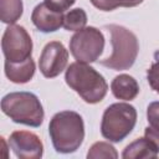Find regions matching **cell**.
<instances>
[{
	"mask_svg": "<svg viewBox=\"0 0 159 159\" xmlns=\"http://www.w3.org/2000/svg\"><path fill=\"white\" fill-rule=\"evenodd\" d=\"M1 48L5 62H24L31 57L32 40L25 27L20 25H9L2 35Z\"/></svg>",
	"mask_w": 159,
	"mask_h": 159,
	"instance_id": "52a82bcc",
	"label": "cell"
},
{
	"mask_svg": "<svg viewBox=\"0 0 159 159\" xmlns=\"http://www.w3.org/2000/svg\"><path fill=\"white\" fill-rule=\"evenodd\" d=\"M93 6L102 11H112L119 6H124V0H89Z\"/></svg>",
	"mask_w": 159,
	"mask_h": 159,
	"instance_id": "ac0fdd59",
	"label": "cell"
},
{
	"mask_svg": "<svg viewBox=\"0 0 159 159\" xmlns=\"http://www.w3.org/2000/svg\"><path fill=\"white\" fill-rule=\"evenodd\" d=\"M65 81L86 103L96 104L101 102L108 91L104 77L88 63L73 62L65 73Z\"/></svg>",
	"mask_w": 159,
	"mask_h": 159,
	"instance_id": "7a4b0ae2",
	"label": "cell"
},
{
	"mask_svg": "<svg viewBox=\"0 0 159 159\" xmlns=\"http://www.w3.org/2000/svg\"><path fill=\"white\" fill-rule=\"evenodd\" d=\"M147 80L152 89L159 93V61L154 62L147 71Z\"/></svg>",
	"mask_w": 159,
	"mask_h": 159,
	"instance_id": "e0dca14e",
	"label": "cell"
},
{
	"mask_svg": "<svg viewBox=\"0 0 159 159\" xmlns=\"http://www.w3.org/2000/svg\"><path fill=\"white\" fill-rule=\"evenodd\" d=\"M144 135L148 140H150L153 143V145L157 148V150L159 153V128H154V127L149 125L145 128Z\"/></svg>",
	"mask_w": 159,
	"mask_h": 159,
	"instance_id": "44dd1931",
	"label": "cell"
},
{
	"mask_svg": "<svg viewBox=\"0 0 159 159\" xmlns=\"http://www.w3.org/2000/svg\"><path fill=\"white\" fill-rule=\"evenodd\" d=\"M68 62V51L60 41L48 42L39 60V67L41 73L47 78H53L58 76L67 66Z\"/></svg>",
	"mask_w": 159,
	"mask_h": 159,
	"instance_id": "ba28073f",
	"label": "cell"
},
{
	"mask_svg": "<svg viewBox=\"0 0 159 159\" xmlns=\"http://www.w3.org/2000/svg\"><path fill=\"white\" fill-rule=\"evenodd\" d=\"M22 0H0V20L5 24H15L22 15Z\"/></svg>",
	"mask_w": 159,
	"mask_h": 159,
	"instance_id": "5bb4252c",
	"label": "cell"
},
{
	"mask_svg": "<svg viewBox=\"0 0 159 159\" xmlns=\"http://www.w3.org/2000/svg\"><path fill=\"white\" fill-rule=\"evenodd\" d=\"M87 14L83 9L77 7L63 15V27L68 31H80L86 27Z\"/></svg>",
	"mask_w": 159,
	"mask_h": 159,
	"instance_id": "9a60e30c",
	"label": "cell"
},
{
	"mask_svg": "<svg viewBox=\"0 0 159 159\" xmlns=\"http://www.w3.org/2000/svg\"><path fill=\"white\" fill-rule=\"evenodd\" d=\"M32 24L42 32H53L63 26V15L47 7L45 2L35 6L31 14Z\"/></svg>",
	"mask_w": 159,
	"mask_h": 159,
	"instance_id": "30bf717a",
	"label": "cell"
},
{
	"mask_svg": "<svg viewBox=\"0 0 159 159\" xmlns=\"http://www.w3.org/2000/svg\"><path fill=\"white\" fill-rule=\"evenodd\" d=\"M144 0H124V7H133L142 4Z\"/></svg>",
	"mask_w": 159,
	"mask_h": 159,
	"instance_id": "7402d4cb",
	"label": "cell"
},
{
	"mask_svg": "<svg viewBox=\"0 0 159 159\" xmlns=\"http://www.w3.org/2000/svg\"><path fill=\"white\" fill-rule=\"evenodd\" d=\"M35 62L30 57L24 62H5V75L14 83H26L35 75Z\"/></svg>",
	"mask_w": 159,
	"mask_h": 159,
	"instance_id": "7c38bea8",
	"label": "cell"
},
{
	"mask_svg": "<svg viewBox=\"0 0 159 159\" xmlns=\"http://www.w3.org/2000/svg\"><path fill=\"white\" fill-rule=\"evenodd\" d=\"M43 2L51 10L62 14L63 11H66L67 9H70L76 2V0H45Z\"/></svg>",
	"mask_w": 159,
	"mask_h": 159,
	"instance_id": "d6986e66",
	"label": "cell"
},
{
	"mask_svg": "<svg viewBox=\"0 0 159 159\" xmlns=\"http://www.w3.org/2000/svg\"><path fill=\"white\" fill-rule=\"evenodd\" d=\"M111 91L118 99L132 101L139 93V84L134 77L122 73L113 78L111 83Z\"/></svg>",
	"mask_w": 159,
	"mask_h": 159,
	"instance_id": "8fae6325",
	"label": "cell"
},
{
	"mask_svg": "<svg viewBox=\"0 0 159 159\" xmlns=\"http://www.w3.org/2000/svg\"><path fill=\"white\" fill-rule=\"evenodd\" d=\"M111 35L112 53L101 60V65L112 68L114 71H123L130 68L138 56L139 43L137 36L124 26L120 25H107L104 26Z\"/></svg>",
	"mask_w": 159,
	"mask_h": 159,
	"instance_id": "3957f363",
	"label": "cell"
},
{
	"mask_svg": "<svg viewBox=\"0 0 159 159\" xmlns=\"http://www.w3.org/2000/svg\"><path fill=\"white\" fill-rule=\"evenodd\" d=\"M48 133L55 150L70 154L76 152L84 139V123L77 112L62 111L51 118Z\"/></svg>",
	"mask_w": 159,
	"mask_h": 159,
	"instance_id": "6da1fadb",
	"label": "cell"
},
{
	"mask_svg": "<svg viewBox=\"0 0 159 159\" xmlns=\"http://www.w3.org/2000/svg\"><path fill=\"white\" fill-rule=\"evenodd\" d=\"M147 119L149 125L159 128V101L152 102L147 108Z\"/></svg>",
	"mask_w": 159,
	"mask_h": 159,
	"instance_id": "ffe728a7",
	"label": "cell"
},
{
	"mask_svg": "<svg viewBox=\"0 0 159 159\" xmlns=\"http://www.w3.org/2000/svg\"><path fill=\"white\" fill-rule=\"evenodd\" d=\"M88 159H98V158H106V159H116L118 158V153L116 148L107 143V142H96L87 153Z\"/></svg>",
	"mask_w": 159,
	"mask_h": 159,
	"instance_id": "2e32d148",
	"label": "cell"
},
{
	"mask_svg": "<svg viewBox=\"0 0 159 159\" xmlns=\"http://www.w3.org/2000/svg\"><path fill=\"white\" fill-rule=\"evenodd\" d=\"M104 48V36L101 30L88 26L83 27L70 40V51L76 61L91 63L98 60Z\"/></svg>",
	"mask_w": 159,
	"mask_h": 159,
	"instance_id": "8992f818",
	"label": "cell"
},
{
	"mask_svg": "<svg viewBox=\"0 0 159 159\" xmlns=\"http://www.w3.org/2000/svg\"><path fill=\"white\" fill-rule=\"evenodd\" d=\"M1 111L12 122L40 127L43 122V108L36 94L31 92H11L2 97Z\"/></svg>",
	"mask_w": 159,
	"mask_h": 159,
	"instance_id": "277c9868",
	"label": "cell"
},
{
	"mask_svg": "<svg viewBox=\"0 0 159 159\" xmlns=\"http://www.w3.org/2000/svg\"><path fill=\"white\" fill-rule=\"evenodd\" d=\"M137 123V111L128 103H113L106 108L102 123L101 134L109 142H122L134 128Z\"/></svg>",
	"mask_w": 159,
	"mask_h": 159,
	"instance_id": "5b68a950",
	"label": "cell"
},
{
	"mask_svg": "<svg viewBox=\"0 0 159 159\" xmlns=\"http://www.w3.org/2000/svg\"><path fill=\"white\" fill-rule=\"evenodd\" d=\"M158 150L153 145L150 140H148L145 137L135 139L129 145L125 147L123 150L122 157L124 159H137V158H157Z\"/></svg>",
	"mask_w": 159,
	"mask_h": 159,
	"instance_id": "4fadbf2b",
	"label": "cell"
},
{
	"mask_svg": "<svg viewBox=\"0 0 159 159\" xmlns=\"http://www.w3.org/2000/svg\"><path fill=\"white\" fill-rule=\"evenodd\" d=\"M9 145L17 158L39 159L43 153V144L40 138L27 130H15L10 134Z\"/></svg>",
	"mask_w": 159,
	"mask_h": 159,
	"instance_id": "9c48e42d",
	"label": "cell"
}]
</instances>
